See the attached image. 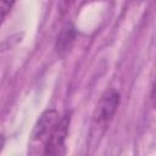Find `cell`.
Wrapping results in <instances>:
<instances>
[{"mask_svg": "<svg viewBox=\"0 0 156 156\" xmlns=\"http://www.w3.org/2000/svg\"><path fill=\"white\" fill-rule=\"evenodd\" d=\"M2 145H4V138L0 135V150H1V147H2Z\"/></svg>", "mask_w": 156, "mask_h": 156, "instance_id": "obj_6", "label": "cell"}, {"mask_svg": "<svg viewBox=\"0 0 156 156\" xmlns=\"http://www.w3.org/2000/svg\"><path fill=\"white\" fill-rule=\"evenodd\" d=\"M12 6V2H7V1H0V23L2 22L4 17L7 15V12L10 11Z\"/></svg>", "mask_w": 156, "mask_h": 156, "instance_id": "obj_5", "label": "cell"}, {"mask_svg": "<svg viewBox=\"0 0 156 156\" xmlns=\"http://www.w3.org/2000/svg\"><path fill=\"white\" fill-rule=\"evenodd\" d=\"M58 112L56 110H46L41 113L39 117L34 130H33V140H46V138L50 135L52 129L58 122Z\"/></svg>", "mask_w": 156, "mask_h": 156, "instance_id": "obj_3", "label": "cell"}, {"mask_svg": "<svg viewBox=\"0 0 156 156\" xmlns=\"http://www.w3.org/2000/svg\"><path fill=\"white\" fill-rule=\"evenodd\" d=\"M74 37H76V30L73 27L71 26H67L62 29V32L60 33V35L57 37V43H56V49L58 52L61 51H66L71 44L73 43L74 40Z\"/></svg>", "mask_w": 156, "mask_h": 156, "instance_id": "obj_4", "label": "cell"}, {"mask_svg": "<svg viewBox=\"0 0 156 156\" xmlns=\"http://www.w3.org/2000/svg\"><path fill=\"white\" fill-rule=\"evenodd\" d=\"M119 105V93L116 89H108L101 96L96 111H95V121L100 126H106L113 118Z\"/></svg>", "mask_w": 156, "mask_h": 156, "instance_id": "obj_2", "label": "cell"}, {"mask_svg": "<svg viewBox=\"0 0 156 156\" xmlns=\"http://www.w3.org/2000/svg\"><path fill=\"white\" fill-rule=\"evenodd\" d=\"M71 117L66 115L61 117L45 140L44 156H65L66 154V138L68 134Z\"/></svg>", "mask_w": 156, "mask_h": 156, "instance_id": "obj_1", "label": "cell"}]
</instances>
